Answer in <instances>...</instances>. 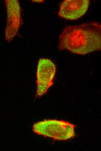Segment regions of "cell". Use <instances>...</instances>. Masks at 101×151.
I'll list each match as a JSON object with an SVG mask.
<instances>
[{"instance_id": "obj_4", "label": "cell", "mask_w": 101, "mask_h": 151, "mask_svg": "<svg viewBox=\"0 0 101 151\" xmlns=\"http://www.w3.org/2000/svg\"><path fill=\"white\" fill-rule=\"evenodd\" d=\"M7 20L5 29L6 41L10 42L17 34L22 23L21 8L17 0H5Z\"/></svg>"}, {"instance_id": "obj_3", "label": "cell", "mask_w": 101, "mask_h": 151, "mask_svg": "<svg viewBox=\"0 0 101 151\" xmlns=\"http://www.w3.org/2000/svg\"><path fill=\"white\" fill-rule=\"evenodd\" d=\"M56 66L50 59L41 58L38 61L36 75L37 88L35 98L45 95L53 85Z\"/></svg>"}, {"instance_id": "obj_5", "label": "cell", "mask_w": 101, "mask_h": 151, "mask_svg": "<svg viewBox=\"0 0 101 151\" xmlns=\"http://www.w3.org/2000/svg\"><path fill=\"white\" fill-rule=\"evenodd\" d=\"M89 0H65L60 3L59 17L68 20H77L87 11L90 4Z\"/></svg>"}, {"instance_id": "obj_2", "label": "cell", "mask_w": 101, "mask_h": 151, "mask_svg": "<svg viewBox=\"0 0 101 151\" xmlns=\"http://www.w3.org/2000/svg\"><path fill=\"white\" fill-rule=\"evenodd\" d=\"M76 125L69 122L57 119H44L35 123L33 126L36 134L54 140L64 141L73 138L76 136Z\"/></svg>"}, {"instance_id": "obj_1", "label": "cell", "mask_w": 101, "mask_h": 151, "mask_svg": "<svg viewBox=\"0 0 101 151\" xmlns=\"http://www.w3.org/2000/svg\"><path fill=\"white\" fill-rule=\"evenodd\" d=\"M58 47L82 55L101 51V24L91 22L66 26L59 36Z\"/></svg>"}]
</instances>
